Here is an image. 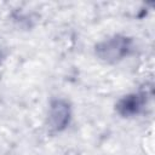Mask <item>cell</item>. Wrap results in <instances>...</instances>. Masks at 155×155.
I'll use <instances>...</instances> for the list:
<instances>
[{"label": "cell", "mask_w": 155, "mask_h": 155, "mask_svg": "<svg viewBox=\"0 0 155 155\" xmlns=\"http://www.w3.org/2000/svg\"><path fill=\"white\" fill-rule=\"evenodd\" d=\"M61 115H69L68 108L62 102H56L54 104H52V108H51V119L53 122V127L56 128L63 127L68 120V117H63Z\"/></svg>", "instance_id": "cell-1"}, {"label": "cell", "mask_w": 155, "mask_h": 155, "mask_svg": "<svg viewBox=\"0 0 155 155\" xmlns=\"http://www.w3.org/2000/svg\"><path fill=\"white\" fill-rule=\"evenodd\" d=\"M126 47H127V45H125L124 40H117L116 45H115V40H111L105 45V48H102L103 51H105V54H103V57L119 58L126 52V50H127Z\"/></svg>", "instance_id": "cell-2"}, {"label": "cell", "mask_w": 155, "mask_h": 155, "mask_svg": "<svg viewBox=\"0 0 155 155\" xmlns=\"http://www.w3.org/2000/svg\"><path fill=\"white\" fill-rule=\"evenodd\" d=\"M140 105H142V102L139 101V97L131 96L121 102L120 108L124 109V111H122L124 114H130V113H137V110L140 108Z\"/></svg>", "instance_id": "cell-3"}]
</instances>
